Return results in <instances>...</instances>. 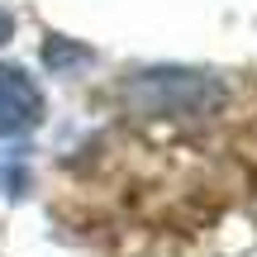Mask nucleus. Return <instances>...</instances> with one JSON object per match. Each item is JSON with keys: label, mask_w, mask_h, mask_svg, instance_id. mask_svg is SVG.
<instances>
[{"label": "nucleus", "mask_w": 257, "mask_h": 257, "mask_svg": "<svg viewBox=\"0 0 257 257\" xmlns=\"http://www.w3.org/2000/svg\"><path fill=\"white\" fill-rule=\"evenodd\" d=\"M119 100L143 119H205L224 105V81L195 67H148L124 81Z\"/></svg>", "instance_id": "f257e3e1"}, {"label": "nucleus", "mask_w": 257, "mask_h": 257, "mask_svg": "<svg viewBox=\"0 0 257 257\" xmlns=\"http://www.w3.org/2000/svg\"><path fill=\"white\" fill-rule=\"evenodd\" d=\"M43 119V91L24 67L0 62V138H19Z\"/></svg>", "instance_id": "f03ea898"}, {"label": "nucleus", "mask_w": 257, "mask_h": 257, "mask_svg": "<svg viewBox=\"0 0 257 257\" xmlns=\"http://www.w3.org/2000/svg\"><path fill=\"white\" fill-rule=\"evenodd\" d=\"M43 62L53 67V72H62V67H81V62H91V48H76V43H62V38H48Z\"/></svg>", "instance_id": "7ed1b4c3"}, {"label": "nucleus", "mask_w": 257, "mask_h": 257, "mask_svg": "<svg viewBox=\"0 0 257 257\" xmlns=\"http://www.w3.org/2000/svg\"><path fill=\"white\" fill-rule=\"evenodd\" d=\"M10 29H15V19H10V10H0V43L10 38Z\"/></svg>", "instance_id": "20e7f679"}]
</instances>
